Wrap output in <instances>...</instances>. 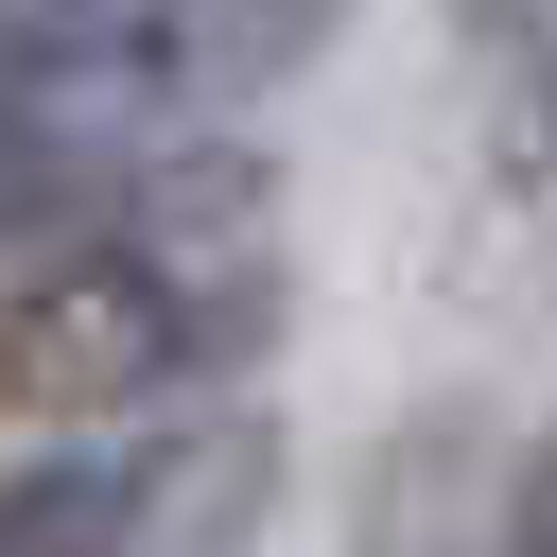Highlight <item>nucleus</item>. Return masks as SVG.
Masks as SVG:
<instances>
[{"instance_id": "obj_2", "label": "nucleus", "mask_w": 557, "mask_h": 557, "mask_svg": "<svg viewBox=\"0 0 557 557\" xmlns=\"http://www.w3.org/2000/svg\"><path fill=\"white\" fill-rule=\"evenodd\" d=\"M331 52V0H0V87L52 104H261Z\"/></svg>"}, {"instance_id": "obj_1", "label": "nucleus", "mask_w": 557, "mask_h": 557, "mask_svg": "<svg viewBox=\"0 0 557 557\" xmlns=\"http://www.w3.org/2000/svg\"><path fill=\"white\" fill-rule=\"evenodd\" d=\"M278 348V244L261 226H52L0 244V435L174 418Z\"/></svg>"}, {"instance_id": "obj_3", "label": "nucleus", "mask_w": 557, "mask_h": 557, "mask_svg": "<svg viewBox=\"0 0 557 557\" xmlns=\"http://www.w3.org/2000/svg\"><path fill=\"white\" fill-rule=\"evenodd\" d=\"M174 453L191 435H157V418H87V435L0 453V557H157Z\"/></svg>"}, {"instance_id": "obj_5", "label": "nucleus", "mask_w": 557, "mask_h": 557, "mask_svg": "<svg viewBox=\"0 0 557 557\" xmlns=\"http://www.w3.org/2000/svg\"><path fill=\"white\" fill-rule=\"evenodd\" d=\"M487 557H557V435L522 453V487H505V540H487Z\"/></svg>"}, {"instance_id": "obj_4", "label": "nucleus", "mask_w": 557, "mask_h": 557, "mask_svg": "<svg viewBox=\"0 0 557 557\" xmlns=\"http://www.w3.org/2000/svg\"><path fill=\"white\" fill-rule=\"evenodd\" d=\"M470 70H487V174L557 191V0H470Z\"/></svg>"}]
</instances>
